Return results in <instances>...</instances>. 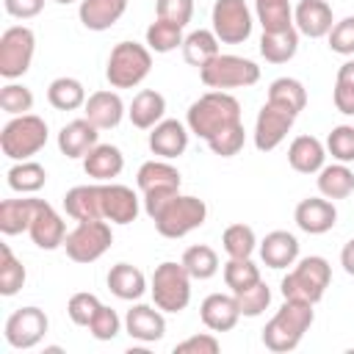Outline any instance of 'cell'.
I'll use <instances>...</instances> for the list:
<instances>
[{"label":"cell","mask_w":354,"mask_h":354,"mask_svg":"<svg viewBox=\"0 0 354 354\" xmlns=\"http://www.w3.org/2000/svg\"><path fill=\"white\" fill-rule=\"evenodd\" d=\"M155 307L163 313H183L191 301V274L185 271L183 263L166 260L155 268L152 282H149Z\"/></svg>","instance_id":"cell-7"},{"label":"cell","mask_w":354,"mask_h":354,"mask_svg":"<svg viewBox=\"0 0 354 354\" xmlns=\"http://www.w3.org/2000/svg\"><path fill=\"white\" fill-rule=\"evenodd\" d=\"M293 25L299 33H304L310 39L329 36V30L335 25L332 6L326 0H299V6L293 8Z\"/></svg>","instance_id":"cell-18"},{"label":"cell","mask_w":354,"mask_h":354,"mask_svg":"<svg viewBox=\"0 0 354 354\" xmlns=\"http://www.w3.org/2000/svg\"><path fill=\"white\" fill-rule=\"evenodd\" d=\"M243 141H246V130H243V124L238 122V124H230V127H224L221 133H216V136L207 141V147H210V152L218 155V158H232V155H238V152L243 149Z\"/></svg>","instance_id":"cell-45"},{"label":"cell","mask_w":354,"mask_h":354,"mask_svg":"<svg viewBox=\"0 0 354 354\" xmlns=\"http://www.w3.org/2000/svg\"><path fill=\"white\" fill-rule=\"evenodd\" d=\"M100 307H102V301H100L94 293L80 290V293L69 296L66 315L72 318V324H77V326H88V324H91V318L100 313Z\"/></svg>","instance_id":"cell-48"},{"label":"cell","mask_w":354,"mask_h":354,"mask_svg":"<svg viewBox=\"0 0 354 354\" xmlns=\"http://www.w3.org/2000/svg\"><path fill=\"white\" fill-rule=\"evenodd\" d=\"M138 196L122 183H102V216L111 224H130L138 216Z\"/></svg>","instance_id":"cell-15"},{"label":"cell","mask_w":354,"mask_h":354,"mask_svg":"<svg viewBox=\"0 0 354 354\" xmlns=\"http://www.w3.org/2000/svg\"><path fill=\"white\" fill-rule=\"evenodd\" d=\"M235 299H238L241 315H246V318H257V315H263V313L268 310V304H271V290H268V285L260 279V282H254L252 288L235 293Z\"/></svg>","instance_id":"cell-44"},{"label":"cell","mask_w":354,"mask_h":354,"mask_svg":"<svg viewBox=\"0 0 354 354\" xmlns=\"http://www.w3.org/2000/svg\"><path fill=\"white\" fill-rule=\"evenodd\" d=\"M0 108L11 116H22L33 108V91L22 83H6L0 88Z\"/></svg>","instance_id":"cell-46"},{"label":"cell","mask_w":354,"mask_h":354,"mask_svg":"<svg viewBox=\"0 0 354 354\" xmlns=\"http://www.w3.org/2000/svg\"><path fill=\"white\" fill-rule=\"evenodd\" d=\"M326 160V147L315 136H296L288 147V163L299 174H318Z\"/></svg>","instance_id":"cell-25"},{"label":"cell","mask_w":354,"mask_h":354,"mask_svg":"<svg viewBox=\"0 0 354 354\" xmlns=\"http://www.w3.org/2000/svg\"><path fill=\"white\" fill-rule=\"evenodd\" d=\"M122 169H124V155L113 144H97L83 158V171L97 183H111L113 177L122 174Z\"/></svg>","instance_id":"cell-24"},{"label":"cell","mask_w":354,"mask_h":354,"mask_svg":"<svg viewBox=\"0 0 354 354\" xmlns=\"http://www.w3.org/2000/svg\"><path fill=\"white\" fill-rule=\"evenodd\" d=\"M221 343L216 340V335L205 332V335H191L183 343L174 346V354H218Z\"/></svg>","instance_id":"cell-52"},{"label":"cell","mask_w":354,"mask_h":354,"mask_svg":"<svg viewBox=\"0 0 354 354\" xmlns=\"http://www.w3.org/2000/svg\"><path fill=\"white\" fill-rule=\"evenodd\" d=\"M55 3H61V6H69V3H77V0H55Z\"/></svg>","instance_id":"cell-57"},{"label":"cell","mask_w":354,"mask_h":354,"mask_svg":"<svg viewBox=\"0 0 354 354\" xmlns=\"http://www.w3.org/2000/svg\"><path fill=\"white\" fill-rule=\"evenodd\" d=\"M218 53H221V50H218V36H216L213 30H205V28L188 33L185 41H183V58H185V64H191V66H196V69H202V66H205L207 61H213Z\"/></svg>","instance_id":"cell-33"},{"label":"cell","mask_w":354,"mask_h":354,"mask_svg":"<svg viewBox=\"0 0 354 354\" xmlns=\"http://www.w3.org/2000/svg\"><path fill=\"white\" fill-rule=\"evenodd\" d=\"M100 130L83 116V119H72L69 124L61 127L58 133V149L66 158H86L88 149H94L100 141Z\"/></svg>","instance_id":"cell-22"},{"label":"cell","mask_w":354,"mask_h":354,"mask_svg":"<svg viewBox=\"0 0 354 354\" xmlns=\"http://www.w3.org/2000/svg\"><path fill=\"white\" fill-rule=\"evenodd\" d=\"M8 188L11 191H19V194H36L44 188L47 183V171L41 163L36 160H17L11 169H8Z\"/></svg>","instance_id":"cell-37"},{"label":"cell","mask_w":354,"mask_h":354,"mask_svg":"<svg viewBox=\"0 0 354 354\" xmlns=\"http://www.w3.org/2000/svg\"><path fill=\"white\" fill-rule=\"evenodd\" d=\"M318 191L326 199H346L354 191V171L346 163H332L318 171Z\"/></svg>","instance_id":"cell-35"},{"label":"cell","mask_w":354,"mask_h":354,"mask_svg":"<svg viewBox=\"0 0 354 354\" xmlns=\"http://www.w3.org/2000/svg\"><path fill=\"white\" fill-rule=\"evenodd\" d=\"M47 326H50V321H47L44 310H39V307H19V310H14L8 315L3 335H6V343L11 348L25 351V348H33V346H39L44 340Z\"/></svg>","instance_id":"cell-12"},{"label":"cell","mask_w":354,"mask_h":354,"mask_svg":"<svg viewBox=\"0 0 354 354\" xmlns=\"http://www.w3.org/2000/svg\"><path fill=\"white\" fill-rule=\"evenodd\" d=\"M163 113H166V97L155 88H141L127 108V116L138 130H152L163 119Z\"/></svg>","instance_id":"cell-29"},{"label":"cell","mask_w":354,"mask_h":354,"mask_svg":"<svg viewBox=\"0 0 354 354\" xmlns=\"http://www.w3.org/2000/svg\"><path fill=\"white\" fill-rule=\"evenodd\" d=\"M47 144V122L36 113H22L6 122L0 133V149L11 160H30Z\"/></svg>","instance_id":"cell-5"},{"label":"cell","mask_w":354,"mask_h":354,"mask_svg":"<svg viewBox=\"0 0 354 354\" xmlns=\"http://www.w3.org/2000/svg\"><path fill=\"white\" fill-rule=\"evenodd\" d=\"M337 83H346V86H354V58H348L340 69H337Z\"/></svg>","instance_id":"cell-56"},{"label":"cell","mask_w":354,"mask_h":354,"mask_svg":"<svg viewBox=\"0 0 354 354\" xmlns=\"http://www.w3.org/2000/svg\"><path fill=\"white\" fill-rule=\"evenodd\" d=\"M64 210L75 221L105 218L102 216V183L97 185H75L64 194Z\"/></svg>","instance_id":"cell-23"},{"label":"cell","mask_w":354,"mask_h":354,"mask_svg":"<svg viewBox=\"0 0 354 354\" xmlns=\"http://www.w3.org/2000/svg\"><path fill=\"white\" fill-rule=\"evenodd\" d=\"M332 282V266L326 257L321 254H310V257H301L299 263H293V268L282 277V296L285 299H296V301H310V304H318L326 293Z\"/></svg>","instance_id":"cell-3"},{"label":"cell","mask_w":354,"mask_h":354,"mask_svg":"<svg viewBox=\"0 0 354 354\" xmlns=\"http://www.w3.org/2000/svg\"><path fill=\"white\" fill-rule=\"evenodd\" d=\"M25 266L22 260H17V254L11 252L8 243H0V293L3 296H14L22 290L25 285Z\"/></svg>","instance_id":"cell-39"},{"label":"cell","mask_w":354,"mask_h":354,"mask_svg":"<svg viewBox=\"0 0 354 354\" xmlns=\"http://www.w3.org/2000/svg\"><path fill=\"white\" fill-rule=\"evenodd\" d=\"M152 69V50L138 41H119L105 66V77L113 88H133L138 86Z\"/></svg>","instance_id":"cell-4"},{"label":"cell","mask_w":354,"mask_h":354,"mask_svg":"<svg viewBox=\"0 0 354 354\" xmlns=\"http://www.w3.org/2000/svg\"><path fill=\"white\" fill-rule=\"evenodd\" d=\"M210 22L221 44H243L252 36V11L243 0H216Z\"/></svg>","instance_id":"cell-11"},{"label":"cell","mask_w":354,"mask_h":354,"mask_svg":"<svg viewBox=\"0 0 354 354\" xmlns=\"http://www.w3.org/2000/svg\"><path fill=\"white\" fill-rule=\"evenodd\" d=\"M83 116H86L97 130H111V127H116V124L122 122V116H124V102H122V97H119L116 91L102 88V91L88 94V100H86V105H83Z\"/></svg>","instance_id":"cell-20"},{"label":"cell","mask_w":354,"mask_h":354,"mask_svg":"<svg viewBox=\"0 0 354 354\" xmlns=\"http://www.w3.org/2000/svg\"><path fill=\"white\" fill-rule=\"evenodd\" d=\"M293 122H296V113H290V111L266 100V105L260 108V113L254 119V147L260 152L277 149L285 141V136L290 133Z\"/></svg>","instance_id":"cell-13"},{"label":"cell","mask_w":354,"mask_h":354,"mask_svg":"<svg viewBox=\"0 0 354 354\" xmlns=\"http://www.w3.org/2000/svg\"><path fill=\"white\" fill-rule=\"evenodd\" d=\"M44 199H3L0 202V232L19 235L30 230V221Z\"/></svg>","instance_id":"cell-30"},{"label":"cell","mask_w":354,"mask_h":354,"mask_svg":"<svg viewBox=\"0 0 354 354\" xmlns=\"http://www.w3.org/2000/svg\"><path fill=\"white\" fill-rule=\"evenodd\" d=\"M238 122H241V102L232 94L216 91V88H210L207 94L194 100L185 113L188 130L205 141H210L216 133H221L224 127L238 124Z\"/></svg>","instance_id":"cell-1"},{"label":"cell","mask_w":354,"mask_h":354,"mask_svg":"<svg viewBox=\"0 0 354 354\" xmlns=\"http://www.w3.org/2000/svg\"><path fill=\"white\" fill-rule=\"evenodd\" d=\"M254 3H271V0H254Z\"/></svg>","instance_id":"cell-58"},{"label":"cell","mask_w":354,"mask_h":354,"mask_svg":"<svg viewBox=\"0 0 354 354\" xmlns=\"http://www.w3.org/2000/svg\"><path fill=\"white\" fill-rule=\"evenodd\" d=\"M221 246L230 257H252V252L257 246L254 230L249 224H230L221 235Z\"/></svg>","instance_id":"cell-43"},{"label":"cell","mask_w":354,"mask_h":354,"mask_svg":"<svg viewBox=\"0 0 354 354\" xmlns=\"http://www.w3.org/2000/svg\"><path fill=\"white\" fill-rule=\"evenodd\" d=\"M180 263L185 266V271L191 274V279H210L218 271V254H216V249H210L205 243L188 246Z\"/></svg>","instance_id":"cell-38"},{"label":"cell","mask_w":354,"mask_h":354,"mask_svg":"<svg viewBox=\"0 0 354 354\" xmlns=\"http://www.w3.org/2000/svg\"><path fill=\"white\" fill-rule=\"evenodd\" d=\"M205 218H207V205L199 196L177 194L166 202V207L152 221L163 238H185L188 232L199 230L205 224Z\"/></svg>","instance_id":"cell-6"},{"label":"cell","mask_w":354,"mask_h":354,"mask_svg":"<svg viewBox=\"0 0 354 354\" xmlns=\"http://www.w3.org/2000/svg\"><path fill=\"white\" fill-rule=\"evenodd\" d=\"M155 14L158 19L185 28L194 17V0H155Z\"/></svg>","instance_id":"cell-49"},{"label":"cell","mask_w":354,"mask_h":354,"mask_svg":"<svg viewBox=\"0 0 354 354\" xmlns=\"http://www.w3.org/2000/svg\"><path fill=\"white\" fill-rule=\"evenodd\" d=\"M329 50L337 55H354V17H346L329 30Z\"/></svg>","instance_id":"cell-51"},{"label":"cell","mask_w":354,"mask_h":354,"mask_svg":"<svg viewBox=\"0 0 354 354\" xmlns=\"http://www.w3.org/2000/svg\"><path fill=\"white\" fill-rule=\"evenodd\" d=\"M124 332L133 340L141 343H155L166 335V318L160 307H149V304H136L127 310L124 315Z\"/></svg>","instance_id":"cell-16"},{"label":"cell","mask_w":354,"mask_h":354,"mask_svg":"<svg viewBox=\"0 0 354 354\" xmlns=\"http://www.w3.org/2000/svg\"><path fill=\"white\" fill-rule=\"evenodd\" d=\"M188 127L177 119H160L152 130H149V149L158 155V158H180L185 149H188Z\"/></svg>","instance_id":"cell-17"},{"label":"cell","mask_w":354,"mask_h":354,"mask_svg":"<svg viewBox=\"0 0 354 354\" xmlns=\"http://www.w3.org/2000/svg\"><path fill=\"white\" fill-rule=\"evenodd\" d=\"M108 290L122 301L141 299L147 290V277L141 268H136L130 263H116L108 271Z\"/></svg>","instance_id":"cell-31"},{"label":"cell","mask_w":354,"mask_h":354,"mask_svg":"<svg viewBox=\"0 0 354 354\" xmlns=\"http://www.w3.org/2000/svg\"><path fill=\"white\" fill-rule=\"evenodd\" d=\"M260 257L268 268H288L299 260V241L288 230H274L260 241Z\"/></svg>","instance_id":"cell-26"},{"label":"cell","mask_w":354,"mask_h":354,"mask_svg":"<svg viewBox=\"0 0 354 354\" xmlns=\"http://www.w3.org/2000/svg\"><path fill=\"white\" fill-rule=\"evenodd\" d=\"M254 8H257V22H260L263 30H268V33L293 28V8H290V0L254 3Z\"/></svg>","instance_id":"cell-41"},{"label":"cell","mask_w":354,"mask_h":354,"mask_svg":"<svg viewBox=\"0 0 354 354\" xmlns=\"http://www.w3.org/2000/svg\"><path fill=\"white\" fill-rule=\"evenodd\" d=\"M332 100H335V108H337L340 113L354 116V86H346V83H337V80H335Z\"/></svg>","instance_id":"cell-54"},{"label":"cell","mask_w":354,"mask_h":354,"mask_svg":"<svg viewBox=\"0 0 354 354\" xmlns=\"http://www.w3.org/2000/svg\"><path fill=\"white\" fill-rule=\"evenodd\" d=\"M113 243L111 224L105 218H91V221H77L72 232H66L64 249L66 257L75 263H94L100 260Z\"/></svg>","instance_id":"cell-9"},{"label":"cell","mask_w":354,"mask_h":354,"mask_svg":"<svg viewBox=\"0 0 354 354\" xmlns=\"http://www.w3.org/2000/svg\"><path fill=\"white\" fill-rule=\"evenodd\" d=\"M199 77H202V83L207 88H216V91L246 88V86H254L260 80V66L254 61H249V58L218 53L213 61H207L199 69Z\"/></svg>","instance_id":"cell-8"},{"label":"cell","mask_w":354,"mask_h":354,"mask_svg":"<svg viewBox=\"0 0 354 354\" xmlns=\"http://www.w3.org/2000/svg\"><path fill=\"white\" fill-rule=\"evenodd\" d=\"M340 266H343V271H346V274H351V277H354V238H351V241H346V246L340 249Z\"/></svg>","instance_id":"cell-55"},{"label":"cell","mask_w":354,"mask_h":354,"mask_svg":"<svg viewBox=\"0 0 354 354\" xmlns=\"http://www.w3.org/2000/svg\"><path fill=\"white\" fill-rule=\"evenodd\" d=\"M268 102L290 111V113H301L304 105H307V88L301 86V80L296 77H277L271 86H268Z\"/></svg>","instance_id":"cell-36"},{"label":"cell","mask_w":354,"mask_h":354,"mask_svg":"<svg viewBox=\"0 0 354 354\" xmlns=\"http://www.w3.org/2000/svg\"><path fill=\"white\" fill-rule=\"evenodd\" d=\"M124 11L127 0H80L77 17L88 30H108L122 19Z\"/></svg>","instance_id":"cell-28"},{"label":"cell","mask_w":354,"mask_h":354,"mask_svg":"<svg viewBox=\"0 0 354 354\" xmlns=\"http://www.w3.org/2000/svg\"><path fill=\"white\" fill-rule=\"evenodd\" d=\"M136 185L141 194H155V191H180V171L166 160H147L141 163L136 174Z\"/></svg>","instance_id":"cell-27"},{"label":"cell","mask_w":354,"mask_h":354,"mask_svg":"<svg viewBox=\"0 0 354 354\" xmlns=\"http://www.w3.org/2000/svg\"><path fill=\"white\" fill-rule=\"evenodd\" d=\"M293 221H296V227H299L301 232H307V235H324V232H329V230L335 227V221H337V207H335V202L326 199V196H307V199H301V202L296 205Z\"/></svg>","instance_id":"cell-14"},{"label":"cell","mask_w":354,"mask_h":354,"mask_svg":"<svg viewBox=\"0 0 354 354\" xmlns=\"http://www.w3.org/2000/svg\"><path fill=\"white\" fill-rule=\"evenodd\" d=\"M86 88L77 77H55L47 86V102L55 111H77L86 105Z\"/></svg>","instance_id":"cell-34"},{"label":"cell","mask_w":354,"mask_h":354,"mask_svg":"<svg viewBox=\"0 0 354 354\" xmlns=\"http://www.w3.org/2000/svg\"><path fill=\"white\" fill-rule=\"evenodd\" d=\"M119 329H122V318L116 315V310H111V307H100V313L91 318V324H88V332L97 337V340H113L116 335H119Z\"/></svg>","instance_id":"cell-50"},{"label":"cell","mask_w":354,"mask_h":354,"mask_svg":"<svg viewBox=\"0 0 354 354\" xmlns=\"http://www.w3.org/2000/svg\"><path fill=\"white\" fill-rule=\"evenodd\" d=\"M199 318L202 324L210 329V332H230L238 318H241V307H238V299L235 293L227 296V293H210L202 307H199Z\"/></svg>","instance_id":"cell-21"},{"label":"cell","mask_w":354,"mask_h":354,"mask_svg":"<svg viewBox=\"0 0 354 354\" xmlns=\"http://www.w3.org/2000/svg\"><path fill=\"white\" fill-rule=\"evenodd\" d=\"M3 6H6V11H8L11 17H17V19H33V17L41 14L44 0H3Z\"/></svg>","instance_id":"cell-53"},{"label":"cell","mask_w":354,"mask_h":354,"mask_svg":"<svg viewBox=\"0 0 354 354\" xmlns=\"http://www.w3.org/2000/svg\"><path fill=\"white\" fill-rule=\"evenodd\" d=\"M313 321H315V313L310 301L285 299V304L274 313V318L263 329V346L277 354L293 351L301 343L304 332L313 326Z\"/></svg>","instance_id":"cell-2"},{"label":"cell","mask_w":354,"mask_h":354,"mask_svg":"<svg viewBox=\"0 0 354 354\" xmlns=\"http://www.w3.org/2000/svg\"><path fill=\"white\" fill-rule=\"evenodd\" d=\"M28 235L39 249L50 252V249H58L66 241V224H64V218L55 213V207L50 202H41V207L36 210V216L30 221Z\"/></svg>","instance_id":"cell-19"},{"label":"cell","mask_w":354,"mask_h":354,"mask_svg":"<svg viewBox=\"0 0 354 354\" xmlns=\"http://www.w3.org/2000/svg\"><path fill=\"white\" fill-rule=\"evenodd\" d=\"M224 282L232 293H241L254 282H260V268L249 257H230L224 263Z\"/></svg>","instance_id":"cell-42"},{"label":"cell","mask_w":354,"mask_h":354,"mask_svg":"<svg viewBox=\"0 0 354 354\" xmlns=\"http://www.w3.org/2000/svg\"><path fill=\"white\" fill-rule=\"evenodd\" d=\"M326 149L335 160L351 163L354 160V124H337L326 136Z\"/></svg>","instance_id":"cell-47"},{"label":"cell","mask_w":354,"mask_h":354,"mask_svg":"<svg viewBox=\"0 0 354 354\" xmlns=\"http://www.w3.org/2000/svg\"><path fill=\"white\" fill-rule=\"evenodd\" d=\"M36 50V36L25 25H11L0 36V75L6 80H17L30 69Z\"/></svg>","instance_id":"cell-10"},{"label":"cell","mask_w":354,"mask_h":354,"mask_svg":"<svg viewBox=\"0 0 354 354\" xmlns=\"http://www.w3.org/2000/svg\"><path fill=\"white\" fill-rule=\"evenodd\" d=\"M185 36H183V28L174 25V22H166V19H155L149 28H147V47L152 53H171L177 47H183Z\"/></svg>","instance_id":"cell-40"},{"label":"cell","mask_w":354,"mask_h":354,"mask_svg":"<svg viewBox=\"0 0 354 354\" xmlns=\"http://www.w3.org/2000/svg\"><path fill=\"white\" fill-rule=\"evenodd\" d=\"M299 50V30L296 25L288 28V30H263L260 36V55L268 61V64H288Z\"/></svg>","instance_id":"cell-32"}]
</instances>
